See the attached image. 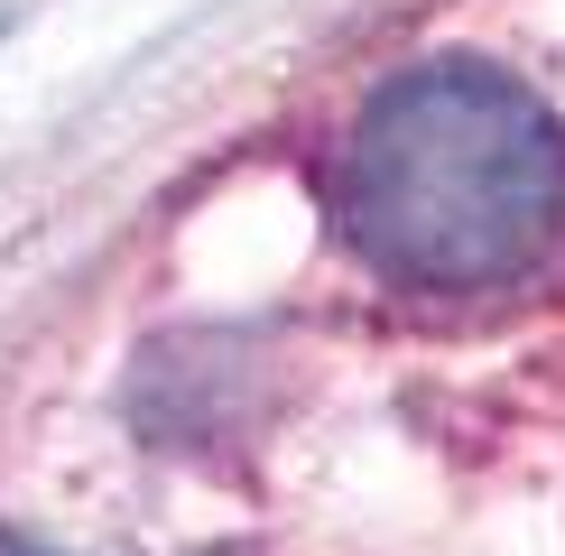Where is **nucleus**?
<instances>
[{
    "mask_svg": "<svg viewBox=\"0 0 565 556\" xmlns=\"http://www.w3.org/2000/svg\"><path fill=\"white\" fill-rule=\"evenodd\" d=\"M0 556H56V547H29V538H0Z\"/></svg>",
    "mask_w": 565,
    "mask_h": 556,
    "instance_id": "obj_2",
    "label": "nucleus"
},
{
    "mask_svg": "<svg viewBox=\"0 0 565 556\" xmlns=\"http://www.w3.org/2000/svg\"><path fill=\"white\" fill-rule=\"evenodd\" d=\"M565 223V130L491 65H417L381 84L343 149V232L381 278L473 297L520 278Z\"/></svg>",
    "mask_w": 565,
    "mask_h": 556,
    "instance_id": "obj_1",
    "label": "nucleus"
}]
</instances>
